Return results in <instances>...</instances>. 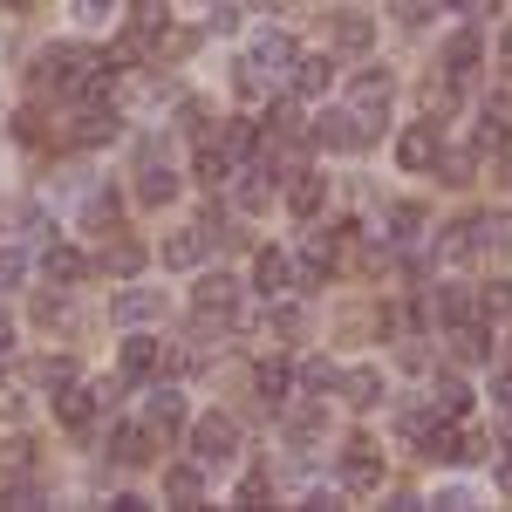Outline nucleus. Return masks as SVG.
<instances>
[{
	"instance_id": "1",
	"label": "nucleus",
	"mask_w": 512,
	"mask_h": 512,
	"mask_svg": "<svg viewBox=\"0 0 512 512\" xmlns=\"http://www.w3.org/2000/svg\"><path fill=\"white\" fill-rule=\"evenodd\" d=\"M294 62H301L294 41L274 28V35H260L246 55H239V89H246V96H267V89H280V82H294Z\"/></svg>"
},
{
	"instance_id": "2",
	"label": "nucleus",
	"mask_w": 512,
	"mask_h": 512,
	"mask_svg": "<svg viewBox=\"0 0 512 512\" xmlns=\"http://www.w3.org/2000/svg\"><path fill=\"white\" fill-rule=\"evenodd\" d=\"M390 89H396L390 69H355V76H349V110L362 117V144L390 123Z\"/></svg>"
},
{
	"instance_id": "3",
	"label": "nucleus",
	"mask_w": 512,
	"mask_h": 512,
	"mask_svg": "<svg viewBox=\"0 0 512 512\" xmlns=\"http://www.w3.org/2000/svg\"><path fill=\"white\" fill-rule=\"evenodd\" d=\"M233 444H239V424L226 417V410H212V417H198V431H192V451H198V465H226V458H233Z\"/></svg>"
},
{
	"instance_id": "4",
	"label": "nucleus",
	"mask_w": 512,
	"mask_h": 512,
	"mask_svg": "<svg viewBox=\"0 0 512 512\" xmlns=\"http://www.w3.org/2000/svg\"><path fill=\"white\" fill-rule=\"evenodd\" d=\"M437 158H444V130H437V123H410V130L396 137V164H403V171H437Z\"/></svg>"
},
{
	"instance_id": "5",
	"label": "nucleus",
	"mask_w": 512,
	"mask_h": 512,
	"mask_svg": "<svg viewBox=\"0 0 512 512\" xmlns=\"http://www.w3.org/2000/svg\"><path fill=\"white\" fill-rule=\"evenodd\" d=\"M376 485H383V458H376V444H369V437L342 444V492H376Z\"/></svg>"
},
{
	"instance_id": "6",
	"label": "nucleus",
	"mask_w": 512,
	"mask_h": 512,
	"mask_svg": "<svg viewBox=\"0 0 512 512\" xmlns=\"http://www.w3.org/2000/svg\"><path fill=\"white\" fill-rule=\"evenodd\" d=\"M308 137H315L321 151H355V144H362V117H355L349 103H342V110H321Z\"/></svg>"
},
{
	"instance_id": "7",
	"label": "nucleus",
	"mask_w": 512,
	"mask_h": 512,
	"mask_svg": "<svg viewBox=\"0 0 512 512\" xmlns=\"http://www.w3.org/2000/svg\"><path fill=\"white\" fill-rule=\"evenodd\" d=\"M158 315H164L158 287H123L117 301H110V321H117V328H144V321H158Z\"/></svg>"
},
{
	"instance_id": "8",
	"label": "nucleus",
	"mask_w": 512,
	"mask_h": 512,
	"mask_svg": "<svg viewBox=\"0 0 512 512\" xmlns=\"http://www.w3.org/2000/svg\"><path fill=\"white\" fill-rule=\"evenodd\" d=\"M82 69H89V62H82V48H48V55H41V69H35V82H48V89H82Z\"/></svg>"
},
{
	"instance_id": "9",
	"label": "nucleus",
	"mask_w": 512,
	"mask_h": 512,
	"mask_svg": "<svg viewBox=\"0 0 512 512\" xmlns=\"http://www.w3.org/2000/svg\"><path fill=\"white\" fill-rule=\"evenodd\" d=\"M328 41H335L342 55H362V48L376 41V21H369V14H355V7H342V14H328Z\"/></svg>"
},
{
	"instance_id": "10",
	"label": "nucleus",
	"mask_w": 512,
	"mask_h": 512,
	"mask_svg": "<svg viewBox=\"0 0 512 512\" xmlns=\"http://www.w3.org/2000/svg\"><path fill=\"white\" fill-rule=\"evenodd\" d=\"M253 287H260V294H287V287H294V260H287V253H280V246H267V253H260V260H253Z\"/></svg>"
},
{
	"instance_id": "11",
	"label": "nucleus",
	"mask_w": 512,
	"mask_h": 512,
	"mask_svg": "<svg viewBox=\"0 0 512 512\" xmlns=\"http://www.w3.org/2000/svg\"><path fill=\"white\" fill-rule=\"evenodd\" d=\"M335 89V55H301L294 62V96H328Z\"/></svg>"
},
{
	"instance_id": "12",
	"label": "nucleus",
	"mask_w": 512,
	"mask_h": 512,
	"mask_svg": "<svg viewBox=\"0 0 512 512\" xmlns=\"http://www.w3.org/2000/svg\"><path fill=\"white\" fill-rule=\"evenodd\" d=\"M144 417H151V431H178L185 424V390L178 383H158L151 403H144Z\"/></svg>"
},
{
	"instance_id": "13",
	"label": "nucleus",
	"mask_w": 512,
	"mask_h": 512,
	"mask_svg": "<svg viewBox=\"0 0 512 512\" xmlns=\"http://www.w3.org/2000/svg\"><path fill=\"white\" fill-rule=\"evenodd\" d=\"M239 308V280L233 274H205L198 280V315H233Z\"/></svg>"
},
{
	"instance_id": "14",
	"label": "nucleus",
	"mask_w": 512,
	"mask_h": 512,
	"mask_svg": "<svg viewBox=\"0 0 512 512\" xmlns=\"http://www.w3.org/2000/svg\"><path fill=\"white\" fill-rule=\"evenodd\" d=\"M472 253H512V212L472 219Z\"/></svg>"
},
{
	"instance_id": "15",
	"label": "nucleus",
	"mask_w": 512,
	"mask_h": 512,
	"mask_svg": "<svg viewBox=\"0 0 512 512\" xmlns=\"http://www.w3.org/2000/svg\"><path fill=\"white\" fill-rule=\"evenodd\" d=\"M205 246H212V233H205V226L171 233V239H164V267H178V274H185V267H198V260H205Z\"/></svg>"
},
{
	"instance_id": "16",
	"label": "nucleus",
	"mask_w": 512,
	"mask_h": 512,
	"mask_svg": "<svg viewBox=\"0 0 512 512\" xmlns=\"http://www.w3.org/2000/svg\"><path fill=\"white\" fill-rule=\"evenodd\" d=\"M431 410L458 424V417L472 410V390H465V376H437V383H431Z\"/></svg>"
},
{
	"instance_id": "17",
	"label": "nucleus",
	"mask_w": 512,
	"mask_h": 512,
	"mask_svg": "<svg viewBox=\"0 0 512 512\" xmlns=\"http://www.w3.org/2000/svg\"><path fill=\"white\" fill-rule=\"evenodd\" d=\"M253 390L267 396V403H280V396L294 390V362H287V355H267V362L253 369Z\"/></svg>"
},
{
	"instance_id": "18",
	"label": "nucleus",
	"mask_w": 512,
	"mask_h": 512,
	"mask_svg": "<svg viewBox=\"0 0 512 512\" xmlns=\"http://www.w3.org/2000/svg\"><path fill=\"white\" fill-rule=\"evenodd\" d=\"M233 178V151H226V137H205L198 144V185H226Z\"/></svg>"
},
{
	"instance_id": "19",
	"label": "nucleus",
	"mask_w": 512,
	"mask_h": 512,
	"mask_svg": "<svg viewBox=\"0 0 512 512\" xmlns=\"http://www.w3.org/2000/svg\"><path fill=\"white\" fill-rule=\"evenodd\" d=\"M164 499H171V506H198V499H205L198 465H171V472H164Z\"/></svg>"
},
{
	"instance_id": "20",
	"label": "nucleus",
	"mask_w": 512,
	"mask_h": 512,
	"mask_svg": "<svg viewBox=\"0 0 512 512\" xmlns=\"http://www.w3.org/2000/svg\"><path fill=\"white\" fill-rule=\"evenodd\" d=\"M144 185H137V198L144 205H171V192H178V171H164L158 158H144V171H137Z\"/></svg>"
},
{
	"instance_id": "21",
	"label": "nucleus",
	"mask_w": 512,
	"mask_h": 512,
	"mask_svg": "<svg viewBox=\"0 0 512 512\" xmlns=\"http://www.w3.org/2000/svg\"><path fill=\"white\" fill-rule=\"evenodd\" d=\"M158 362H164V349L151 342V335H130V342H123V376H130V383H137V376H151Z\"/></svg>"
},
{
	"instance_id": "22",
	"label": "nucleus",
	"mask_w": 512,
	"mask_h": 512,
	"mask_svg": "<svg viewBox=\"0 0 512 512\" xmlns=\"http://www.w3.org/2000/svg\"><path fill=\"white\" fill-rule=\"evenodd\" d=\"M472 69H478V35L458 28V35L444 41V76H472Z\"/></svg>"
},
{
	"instance_id": "23",
	"label": "nucleus",
	"mask_w": 512,
	"mask_h": 512,
	"mask_svg": "<svg viewBox=\"0 0 512 512\" xmlns=\"http://www.w3.org/2000/svg\"><path fill=\"white\" fill-rule=\"evenodd\" d=\"M342 390H349L355 410H376V403H383V369H349V376H342Z\"/></svg>"
},
{
	"instance_id": "24",
	"label": "nucleus",
	"mask_w": 512,
	"mask_h": 512,
	"mask_svg": "<svg viewBox=\"0 0 512 512\" xmlns=\"http://www.w3.org/2000/svg\"><path fill=\"white\" fill-rule=\"evenodd\" d=\"M321 198H328V185H321L315 171H294V185H287V205H294L301 219H315V212H321Z\"/></svg>"
},
{
	"instance_id": "25",
	"label": "nucleus",
	"mask_w": 512,
	"mask_h": 512,
	"mask_svg": "<svg viewBox=\"0 0 512 512\" xmlns=\"http://www.w3.org/2000/svg\"><path fill=\"white\" fill-rule=\"evenodd\" d=\"M280 431H287V444H315L321 437V403H294Z\"/></svg>"
},
{
	"instance_id": "26",
	"label": "nucleus",
	"mask_w": 512,
	"mask_h": 512,
	"mask_svg": "<svg viewBox=\"0 0 512 512\" xmlns=\"http://www.w3.org/2000/svg\"><path fill=\"white\" fill-rule=\"evenodd\" d=\"M431 308H437V321H451V328H458V321L472 315V294H465L458 280H444V287L431 294Z\"/></svg>"
},
{
	"instance_id": "27",
	"label": "nucleus",
	"mask_w": 512,
	"mask_h": 512,
	"mask_svg": "<svg viewBox=\"0 0 512 512\" xmlns=\"http://www.w3.org/2000/svg\"><path fill=\"white\" fill-rule=\"evenodd\" d=\"M137 267H144V246H137V239H117V246L103 253V274H117V280H137Z\"/></svg>"
},
{
	"instance_id": "28",
	"label": "nucleus",
	"mask_w": 512,
	"mask_h": 512,
	"mask_svg": "<svg viewBox=\"0 0 512 512\" xmlns=\"http://www.w3.org/2000/svg\"><path fill=\"white\" fill-rule=\"evenodd\" d=\"M417 226H424V205H390V219H383L390 246H410V239H417Z\"/></svg>"
},
{
	"instance_id": "29",
	"label": "nucleus",
	"mask_w": 512,
	"mask_h": 512,
	"mask_svg": "<svg viewBox=\"0 0 512 512\" xmlns=\"http://www.w3.org/2000/svg\"><path fill=\"white\" fill-rule=\"evenodd\" d=\"M89 410H96V390H62L55 396V417L76 431V424H89Z\"/></svg>"
},
{
	"instance_id": "30",
	"label": "nucleus",
	"mask_w": 512,
	"mask_h": 512,
	"mask_svg": "<svg viewBox=\"0 0 512 512\" xmlns=\"http://www.w3.org/2000/svg\"><path fill=\"white\" fill-rule=\"evenodd\" d=\"M267 198H274L267 171H239V212H267Z\"/></svg>"
},
{
	"instance_id": "31",
	"label": "nucleus",
	"mask_w": 512,
	"mask_h": 512,
	"mask_svg": "<svg viewBox=\"0 0 512 512\" xmlns=\"http://www.w3.org/2000/svg\"><path fill=\"white\" fill-rule=\"evenodd\" d=\"M89 274V260H82L76 246H55V253H48V280H55V287H62V280H82Z\"/></svg>"
},
{
	"instance_id": "32",
	"label": "nucleus",
	"mask_w": 512,
	"mask_h": 512,
	"mask_svg": "<svg viewBox=\"0 0 512 512\" xmlns=\"http://www.w3.org/2000/svg\"><path fill=\"white\" fill-rule=\"evenodd\" d=\"M451 355H458V362H485V328H472V321H458V335H451Z\"/></svg>"
},
{
	"instance_id": "33",
	"label": "nucleus",
	"mask_w": 512,
	"mask_h": 512,
	"mask_svg": "<svg viewBox=\"0 0 512 512\" xmlns=\"http://www.w3.org/2000/svg\"><path fill=\"white\" fill-rule=\"evenodd\" d=\"M335 383H342V376H335V362H328V355H315V362L301 369V390H308V396H328Z\"/></svg>"
},
{
	"instance_id": "34",
	"label": "nucleus",
	"mask_w": 512,
	"mask_h": 512,
	"mask_svg": "<svg viewBox=\"0 0 512 512\" xmlns=\"http://www.w3.org/2000/svg\"><path fill=\"white\" fill-rule=\"evenodd\" d=\"M35 376H41V390H69V383H76V362H69V355H48Z\"/></svg>"
},
{
	"instance_id": "35",
	"label": "nucleus",
	"mask_w": 512,
	"mask_h": 512,
	"mask_svg": "<svg viewBox=\"0 0 512 512\" xmlns=\"http://www.w3.org/2000/svg\"><path fill=\"white\" fill-rule=\"evenodd\" d=\"M76 137H82V144H110V137H117V117H103V110H89V117L76 123Z\"/></svg>"
},
{
	"instance_id": "36",
	"label": "nucleus",
	"mask_w": 512,
	"mask_h": 512,
	"mask_svg": "<svg viewBox=\"0 0 512 512\" xmlns=\"http://www.w3.org/2000/svg\"><path fill=\"white\" fill-rule=\"evenodd\" d=\"M110 451H117V465H144V458H151V451H144V431H117Z\"/></svg>"
},
{
	"instance_id": "37",
	"label": "nucleus",
	"mask_w": 512,
	"mask_h": 512,
	"mask_svg": "<svg viewBox=\"0 0 512 512\" xmlns=\"http://www.w3.org/2000/svg\"><path fill=\"white\" fill-rule=\"evenodd\" d=\"M328 274H335V246H328V239H315V246H308V280L321 287Z\"/></svg>"
},
{
	"instance_id": "38",
	"label": "nucleus",
	"mask_w": 512,
	"mask_h": 512,
	"mask_svg": "<svg viewBox=\"0 0 512 512\" xmlns=\"http://www.w3.org/2000/svg\"><path fill=\"white\" fill-rule=\"evenodd\" d=\"M437 178H444V185H472V158H465V151L437 158Z\"/></svg>"
},
{
	"instance_id": "39",
	"label": "nucleus",
	"mask_w": 512,
	"mask_h": 512,
	"mask_svg": "<svg viewBox=\"0 0 512 512\" xmlns=\"http://www.w3.org/2000/svg\"><path fill=\"white\" fill-rule=\"evenodd\" d=\"M21 274H28V260H21L14 246H0V294H7V287H21Z\"/></svg>"
},
{
	"instance_id": "40",
	"label": "nucleus",
	"mask_w": 512,
	"mask_h": 512,
	"mask_svg": "<svg viewBox=\"0 0 512 512\" xmlns=\"http://www.w3.org/2000/svg\"><path fill=\"white\" fill-rule=\"evenodd\" d=\"M130 21H137L144 35H158V28H164V0H137V14H130Z\"/></svg>"
},
{
	"instance_id": "41",
	"label": "nucleus",
	"mask_w": 512,
	"mask_h": 512,
	"mask_svg": "<svg viewBox=\"0 0 512 512\" xmlns=\"http://www.w3.org/2000/svg\"><path fill=\"white\" fill-rule=\"evenodd\" d=\"M82 219H89V226H110V219H117V198H110V192H96V198H89V212H82Z\"/></svg>"
},
{
	"instance_id": "42",
	"label": "nucleus",
	"mask_w": 512,
	"mask_h": 512,
	"mask_svg": "<svg viewBox=\"0 0 512 512\" xmlns=\"http://www.w3.org/2000/svg\"><path fill=\"white\" fill-rule=\"evenodd\" d=\"M506 117H499V110H492V117H485V130H478V144H485V151H492V144H499V151H506Z\"/></svg>"
},
{
	"instance_id": "43",
	"label": "nucleus",
	"mask_w": 512,
	"mask_h": 512,
	"mask_svg": "<svg viewBox=\"0 0 512 512\" xmlns=\"http://www.w3.org/2000/svg\"><path fill=\"white\" fill-rule=\"evenodd\" d=\"M226 151H233V158L253 151V123H226Z\"/></svg>"
},
{
	"instance_id": "44",
	"label": "nucleus",
	"mask_w": 512,
	"mask_h": 512,
	"mask_svg": "<svg viewBox=\"0 0 512 512\" xmlns=\"http://www.w3.org/2000/svg\"><path fill=\"white\" fill-rule=\"evenodd\" d=\"M239 28V7L233 0H219V7H212V35H233Z\"/></svg>"
},
{
	"instance_id": "45",
	"label": "nucleus",
	"mask_w": 512,
	"mask_h": 512,
	"mask_svg": "<svg viewBox=\"0 0 512 512\" xmlns=\"http://www.w3.org/2000/svg\"><path fill=\"white\" fill-rule=\"evenodd\" d=\"M485 308H492V315H512V280H499V287H485Z\"/></svg>"
},
{
	"instance_id": "46",
	"label": "nucleus",
	"mask_w": 512,
	"mask_h": 512,
	"mask_svg": "<svg viewBox=\"0 0 512 512\" xmlns=\"http://www.w3.org/2000/svg\"><path fill=\"white\" fill-rule=\"evenodd\" d=\"M267 123H274V130H287V137L301 130V117H294V103H274V110H267Z\"/></svg>"
},
{
	"instance_id": "47",
	"label": "nucleus",
	"mask_w": 512,
	"mask_h": 512,
	"mask_svg": "<svg viewBox=\"0 0 512 512\" xmlns=\"http://www.w3.org/2000/svg\"><path fill=\"white\" fill-rule=\"evenodd\" d=\"M110 7H117V0H76V14L89 21V28H96V21H110Z\"/></svg>"
},
{
	"instance_id": "48",
	"label": "nucleus",
	"mask_w": 512,
	"mask_h": 512,
	"mask_svg": "<svg viewBox=\"0 0 512 512\" xmlns=\"http://www.w3.org/2000/svg\"><path fill=\"white\" fill-rule=\"evenodd\" d=\"M260 499H267V478L253 472V478H246V485H239V506H260Z\"/></svg>"
},
{
	"instance_id": "49",
	"label": "nucleus",
	"mask_w": 512,
	"mask_h": 512,
	"mask_svg": "<svg viewBox=\"0 0 512 512\" xmlns=\"http://www.w3.org/2000/svg\"><path fill=\"white\" fill-rule=\"evenodd\" d=\"M437 506H458V512H465V506H472V485H444V492H437Z\"/></svg>"
},
{
	"instance_id": "50",
	"label": "nucleus",
	"mask_w": 512,
	"mask_h": 512,
	"mask_svg": "<svg viewBox=\"0 0 512 512\" xmlns=\"http://www.w3.org/2000/svg\"><path fill=\"white\" fill-rule=\"evenodd\" d=\"M492 396H499V410H512V369H499V376H492Z\"/></svg>"
},
{
	"instance_id": "51",
	"label": "nucleus",
	"mask_w": 512,
	"mask_h": 512,
	"mask_svg": "<svg viewBox=\"0 0 512 512\" xmlns=\"http://www.w3.org/2000/svg\"><path fill=\"white\" fill-rule=\"evenodd\" d=\"M458 14H465V21H485V14H492V0H458Z\"/></svg>"
},
{
	"instance_id": "52",
	"label": "nucleus",
	"mask_w": 512,
	"mask_h": 512,
	"mask_svg": "<svg viewBox=\"0 0 512 512\" xmlns=\"http://www.w3.org/2000/svg\"><path fill=\"white\" fill-rule=\"evenodd\" d=\"M499 492L512 499V458H499Z\"/></svg>"
},
{
	"instance_id": "53",
	"label": "nucleus",
	"mask_w": 512,
	"mask_h": 512,
	"mask_svg": "<svg viewBox=\"0 0 512 512\" xmlns=\"http://www.w3.org/2000/svg\"><path fill=\"white\" fill-rule=\"evenodd\" d=\"M0 342H14V328H7V315H0Z\"/></svg>"
},
{
	"instance_id": "54",
	"label": "nucleus",
	"mask_w": 512,
	"mask_h": 512,
	"mask_svg": "<svg viewBox=\"0 0 512 512\" xmlns=\"http://www.w3.org/2000/svg\"><path fill=\"white\" fill-rule=\"evenodd\" d=\"M499 48H506V55H512V28H506V35H499Z\"/></svg>"
},
{
	"instance_id": "55",
	"label": "nucleus",
	"mask_w": 512,
	"mask_h": 512,
	"mask_svg": "<svg viewBox=\"0 0 512 512\" xmlns=\"http://www.w3.org/2000/svg\"><path fill=\"white\" fill-rule=\"evenodd\" d=\"M0 7H21V0H0Z\"/></svg>"
}]
</instances>
